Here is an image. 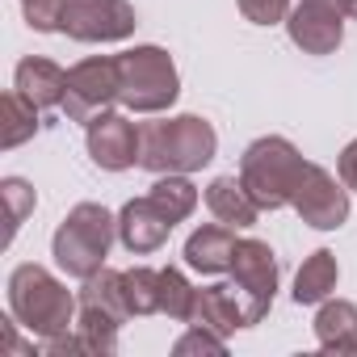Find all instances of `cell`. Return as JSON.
Returning <instances> with one entry per match:
<instances>
[{
    "label": "cell",
    "mask_w": 357,
    "mask_h": 357,
    "mask_svg": "<svg viewBox=\"0 0 357 357\" xmlns=\"http://www.w3.org/2000/svg\"><path fill=\"white\" fill-rule=\"evenodd\" d=\"M172 227H176V223L151 202V194H147V198H130V202L118 211V240H122V248L135 252V257L155 252V248L168 240Z\"/></svg>",
    "instance_id": "4fadbf2b"
},
{
    "label": "cell",
    "mask_w": 357,
    "mask_h": 357,
    "mask_svg": "<svg viewBox=\"0 0 357 357\" xmlns=\"http://www.w3.org/2000/svg\"><path fill=\"white\" fill-rule=\"evenodd\" d=\"M122 294L130 315H160V269L135 265L122 273Z\"/></svg>",
    "instance_id": "7402d4cb"
},
{
    "label": "cell",
    "mask_w": 357,
    "mask_h": 357,
    "mask_svg": "<svg viewBox=\"0 0 357 357\" xmlns=\"http://www.w3.org/2000/svg\"><path fill=\"white\" fill-rule=\"evenodd\" d=\"M13 89L22 97H30L38 109H55L63 105V93H68V72L43 55H30L17 63V76H13Z\"/></svg>",
    "instance_id": "9a60e30c"
},
{
    "label": "cell",
    "mask_w": 357,
    "mask_h": 357,
    "mask_svg": "<svg viewBox=\"0 0 357 357\" xmlns=\"http://www.w3.org/2000/svg\"><path fill=\"white\" fill-rule=\"evenodd\" d=\"M38 130V105L30 97H22L17 89L0 97V147H22L26 139H34Z\"/></svg>",
    "instance_id": "ffe728a7"
},
{
    "label": "cell",
    "mask_w": 357,
    "mask_h": 357,
    "mask_svg": "<svg viewBox=\"0 0 357 357\" xmlns=\"http://www.w3.org/2000/svg\"><path fill=\"white\" fill-rule=\"evenodd\" d=\"M190 324L211 328V332H219V336H231L236 328H248V324H244V307H240V298H236L231 286H202V290L194 294Z\"/></svg>",
    "instance_id": "2e32d148"
},
{
    "label": "cell",
    "mask_w": 357,
    "mask_h": 357,
    "mask_svg": "<svg viewBox=\"0 0 357 357\" xmlns=\"http://www.w3.org/2000/svg\"><path fill=\"white\" fill-rule=\"evenodd\" d=\"M0 190H5V202H9V240H13V236H17V227L26 223V215L34 211V202H38V198H34V190L22 181V176H9V181L0 185Z\"/></svg>",
    "instance_id": "cb8c5ba5"
},
{
    "label": "cell",
    "mask_w": 357,
    "mask_h": 357,
    "mask_svg": "<svg viewBox=\"0 0 357 357\" xmlns=\"http://www.w3.org/2000/svg\"><path fill=\"white\" fill-rule=\"evenodd\" d=\"M118 72H122L118 101L130 114H164L181 97V76H176V63L164 47H135L118 55Z\"/></svg>",
    "instance_id": "8992f818"
},
{
    "label": "cell",
    "mask_w": 357,
    "mask_h": 357,
    "mask_svg": "<svg viewBox=\"0 0 357 357\" xmlns=\"http://www.w3.org/2000/svg\"><path fill=\"white\" fill-rule=\"evenodd\" d=\"M147 194H151V202H155L172 223L190 219V215H194V206H198V185H194V181H185V172H164Z\"/></svg>",
    "instance_id": "44dd1931"
},
{
    "label": "cell",
    "mask_w": 357,
    "mask_h": 357,
    "mask_svg": "<svg viewBox=\"0 0 357 357\" xmlns=\"http://www.w3.org/2000/svg\"><path fill=\"white\" fill-rule=\"evenodd\" d=\"M172 353H176V357H190V353H215V357H223V353H227V336H219V332H211V328L190 324V332L172 344Z\"/></svg>",
    "instance_id": "d4e9b609"
},
{
    "label": "cell",
    "mask_w": 357,
    "mask_h": 357,
    "mask_svg": "<svg viewBox=\"0 0 357 357\" xmlns=\"http://www.w3.org/2000/svg\"><path fill=\"white\" fill-rule=\"evenodd\" d=\"M307 160L298 155V147L282 135H265L257 143H248V151L240 155V181L248 185V194L257 198L261 211H282L290 206L298 181H303Z\"/></svg>",
    "instance_id": "3957f363"
},
{
    "label": "cell",
    "mask_w": 357,
    "mask_h": 357,
    "mask_svg": "<svg viewBox=\"0 0 357 357\" xmlns=\"http://www.w3.org/2000/svg\"><path fill=\"white\" fill-rule=\"evenodd\" d=\"M215 126L198 114H176L139 126V164L155 176L164 172H198L215 160Z\"/></svg>",
    "instance_id": "6da1fadb"
},
{
    "label": "cell",
    "mask_w": 357,
    "mask_h": 357,
    "mask_svg": "<svg viewBox=\"0 0 357 357\" xmlns=\"http://www.w3.org/2000/svg\"><path fill=\"white\" fill-rule=\"evenodd\" d=\"M290 206L298 211L303 223H311V227H319V231H336V227L349 219V185L336 181L328 168H319V164L307 160L303 181H298Z\"/></svg>",
    "instance_id": "30bf717a"
},
{
    "label": "cell",
    "mask_w": 357,
    "mask_h": 357,
    "mask_svg": "<svg viewBox=\"0 0 357 357\" xmlns=\"http://www.w3.org/2000/svg\"><path fill=\"white\" fill-rule=\"evenodd\" d=\"M336 278H340L336 257H332L328 248H315V252L303 261L298 278H294V303H324V298L336 290Z\"/></svg>",
    "instance_id": "d6986e66"
},
{
    "label": "cell",
    "mask_w": 357,
    "mask_h": 357,
    "mask_svg": "<svg viewBox=\"0 0 357 357\" xmlns=\"http://www.w3.org/2000/svg\"><path fill=\"white\" fill-rule=\"evenodd\" d=\"M231 290L244 307V324H261L278 294V257L265 240H240L231 257Z\"/></svg>",
    "instance_id": "52a82bcc"
},
{
    "label": "cell",
    "mask_w": 357,
    "mask_h": 357,
    "mask_svg": "<svg viewBox=\"0 0 357 357\" xmlns=\"http://www.w3.org/2000/svg\"><path fill=\"white\" fill-rule=\"evenodd\" d=\"M194 286L185 282V273L181 269H160V315H168V319H181V324H190V311H194Z\"/></svg>",
    "instance_id": "603a6c76"
},
{
    "label": "cell",
    "mask_w": 357,
    "mask_h": 357,
    "mask_svg": "<svg viewBox=\"0 0 357 357\" xmlns=\"http://www.w3.org/2000/svg\"><path fill=\"white\" fill-rule=\"evenodd\" d=\"M336 172H340V181L349 185V190H357V139L340 151V160H336Z\"/></svg>",
    "instance_id": "83f0119b"
},
{
    "label": "cell",
    "mask_w": 357,
    "mask_h": 357,
    "mask_svg": "<svg viewBox=\"0 0 357 357\" xmlns=\"http://www.w3.org/2000/svg\"><path fill=\"white\" fill-rule=\"evenodd\" d=\"M206 206L227 227H252L257 215H261L257 198L248 194V185L240 181V176H215V181L206 185Z\"/></svg>",
    "instance_id": "e0dca14e"
},
{
    "label": "cell",
    "mask_w": 357,
    "mask_h": 357,
    "mask_svg": "<svg viewBox=\"0 0 357 357\" xmlns=\"http://www.w3.org/2000/svg\"><path fill=\"white\" fill-rule=\"evenodd\" d=\"M118 236V219L97 206V202H80L68 211V219L59 223L55 240H51V252H55V265L68 273V278H93L97 269H105V257H109V244Z\"/></svg>",
    "instance_id": "277c9868"
},
{
    "label": "cell",
    "mask_w": 357,
    "mask_h": 357,
    "mask_svg": "<svg viewBox=\"0 0 357 357\" xmlns=\"http://www.w3.org/2000/svg\"><path fill=\"white\" fill-rule=\"evenodd\" d=\"M240 13L252 26H278L290 17V0H240Z\"/></svg>",
    "instance_id": "4316f807"
},
{
    "label": "cell",
    "mask_w": 357,
    "mask_h": 357,
    "mask_svg": "<svg viewBox=\"0 0 357 357\" xmlns=\"http://www.w3.org/2000/svg\"><path fill=\"white\" fill-rule=\"evenodd\" d=\"M26 5V22L38 30V34H55L63 26V9L68 0H22Z\"/></svg>",
    "instance_id": "484cf974"
},
{
    "label": "cell",
    "mask_w": 357,
    "mask_h": 357,
    "mask_svg": "<svg viewBox=\"0 0 357 357\" xmlns=\"http://www.w3.org/2000/svg\"><path fill=\"white\" fill-rule=\"evenodd\" d=\"M139 26L126 0H68L63 9V34L76 43H122Z\"/></svg>",
    "instance_id": "9c48e42d"
},
{
    "label": "cell",
    "mask_w": 357,
    "mask_h": 357,
    "mask_svg": "<svg viewBox=\"0 0 357 357\" xmlns=\"http://www.w3.org/2000/svg\"><path fill=\"white\" fill-rule=\"evenodd\" d=\"M118 89H122V72H118V59L109 55H93V59H80L76 68H68V93H63V114L72 122H93L97 114H105L114 101H118Z\"/></svg>",
    "instance_id": "ba28073f"
},
{
    "label": "cell",
    "mask_w": 357,
    "mask_h": 357,
    "mask_svg": "<svg viewBox=\"0 0 357 357\" xmlns=\"http://www.w3.org/2000/svg\"><path fill=\"white\" fill-rule=\"evenodd\" d=\"M89 155L105 172H126L139 164V126L126 114H97L89 122Z\"/></svg>",
    "instance_id": "7c38bea8"
},
{
    "label": "cell",
    "mask_w": 357,
    "mask_h": 357,
    "mask_svg": "<svg viewBox=\"0 0 357 357\" xmlns=\"http://www.w3.org/2000/svg\"><path fill=\"white\" fill-rule=\"evenodd\" d=\"M315 340L328 353H357V307L349 298H324L315 315Z\"/></svg>",
    "instance_id": "ac0fdd59"
},
{
    "label": "cell",
    "mask_w": 357,
    "mask_h": 357,
    "mask_svg": "<svg viewBox=\"0 0 357 357\" xmlns=\"http://www.w3.org/2000/svg\"><path fill=\"white\" fill-rule=\"evenodd\" d=\"M236 231L227 223H206L185 240V265L198 273H231V257H236Z\"/></svg>",
    "instance_id": "5bb4252c"
},
{
    "label": "cell",
    "mask_w": 357,
    "mask_h": 357,
    "mask_svg": "<svg viewBox=\"0 0 357 357\" xmlns=\"http://www.w3.org/2000/svg\"><path fill=\"white\" fill-rule=\"evenodd\" d=\"M286 34L307 55H332L344 43V13L328 0H298L286 17Z\"/></svg>",
    "instance_id": "8fae6325"
},
{
    "label": "cell",
    "mask_w": 357,
    "mask_h": 357,
    "mask_svg": "<svg viewBox=\"0 0 357 357\" xmlns=\"http://www.w3.org/2000/svg\"><path fill=\"white\" fill-rule=\"evenodd\" d=\"M76 298L72 290L43 265H17L9 278V311L13 319L38 336V340H55L76 324Z\"/></svg>",
    "instance_id": "7a4b0ae2"
},
{
    "label": "cell",
    "mask_w": 357,
    "mask_h": 357,
    "mask_svg": "<svg viewBox=\"0 0 357 357\" xmlns=\"http://www.w3.org/2000/svg\"><path fill=\"white\" fill-rule=\"evenodd\" d=\"M344 17H353V22H357V0H349V5H344Z\"/></svg>",
    "instance_id": "f1b7e54d"
},
{
    "label": "cell",
    "mask_w": 357,
    "mask_h": 357,
    "mask_svg": "<svg viewBox=\"0 0 357 357\" xmlns=\"http://www.w3.org/2000/svg\"><path fill=\"white\" fill-rule=\"evenodd\" d=\"M76 340L80 353L89 357H109L118 349V328L130 319L126 294H122V273L118 269H97L84 278V290L76 298Z\"/></svg>",
    "instance_id": "5b68a950"
}]
</instances>
